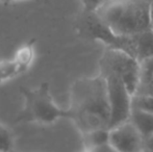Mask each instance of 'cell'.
I'll use <instances>...</instances> for the list:
<instances>
[{"instance_id":"ba28073f","label":"cell","mask_w":153,"mask_h":152,"mask_svg":"<svg viewBox=\"0 0 153 152\" xmlns=\"http://www.w3.org/2000/svg\"><path fill=\"white\" fill-rule=\"evenodd\" d=\"M134 57L139 63L153 57V29L132 36Z\"/></svg>"},{"instance_id":"30bf717a","label":"cell","mask_w":153,"mask_h":152,"mask_svg":"<svg viewBox=\"0 0 153 152\" xmlns=\"http://www.w3.org/2000/svg\"><path fill=\"white\" fill-rule=\"evenodd\" d=\"M83 139H85V144L88 150L105 146V145H108L109 129H97L87 132V133H83Z\"/></svg>"},{"instance_id":"9a60e30c","label":"cell","mask_w":153,"mask_h":152,"mask_svg":"<svg viewBox=\"0 0 153 152\" xmlns=\"http://www.w3.org/2000/svg\"><path fill=\"white\" fill-rule=\"evenodd\" d=\"M13 0H0V2L1 3H4V4H8L10 2H12Z\"/></svg>"},{"instance_id":"7a4b0ae2","label":"cell","mask_w":153,"mask_h":152,"mask_svg":"<svg viewBox=\"0 0 153 152\" xmlns=\"http://www.w3.org/2000/svg\"><path fill=\"white\" fill-rule=\"evenodd\" d=\"M116 37H131L151 28L150 0H111L95 12Z\"/></svg>"},{"instance_id":"2e32d148","label":"cell","mask_w":153,"mask_h":152,"mask_svg":"<svg viewBox=\"0 0 153 152\" xmlns=\"http://www.w3.org/2000/svg\"><path fill=\"white\" fill-rule=\"evenodd\" d=\"M13 152H18V151H15V150H14V151H13Z\"/></svg>"},{"instance_id":"8992f818","label":"cell","mask_w":153,"mask_h":152,"mask_svg":"<svg viewBox=\"0 0 153 152\" xmlns=\"http://www.w3.org/2000/svg\"><path fill=\"white\" fill-rule=\"evenodd\" d=\"M108 145L115 152H143L144 138L128 120L109 129Z\"/></svg>"},{"instance_id":"3957f363","label":"cell","mask_w":153,"mask_h":152,"mask_svg":"<svg viewBox=\"0 0 153 152\" xmlns=\"http://www.w3.org/2000/svg\"><path fill=\"white\" fill-rule=\"evenodd\" d=\"M19 91L24 98V106L16 116L15 123L50 125L62 118H71L69 110H62L54 103L48 82L41 83L36 89L21 87Z\"/></svg>"},{"instance_id":"9c48e42d","label":"cell","mask_w":153,"mask_h":152,"mask_svg":"<svg viewBox=\"0 0 153 152\" xmlns=\"http://www.w3.org/2000/svg\"><path fill=\"white\" fill-rule=\"evenodd\" d=\"M129 121L137 127L144 140L153 136V114L131 108Z\"/></svg>"},{"instance_id":"4fadbf2b","label":"cell","mask_w":153,"mask_h":152,"mask_svg":"<svg viewBox=\"0 0 153 152\" xmlns=\"http://www.w3.org/2000/svg\"><path fill=\"white\" fill-rule=\"evenodd\" d=\"M106 0H81L85 10L87 12H96Z\"/></svg>"},{"instance_id":"ac0fdd59","label":"cell","mask_w":153,"mask_h":152,"mask_svg":"<svg viewBox=\"0 0 153 152\" xmlns=\"http://www.w3.org/2000/svg\"><path fill=\"white\" fill-rule=\"evenodd\" d=\"M0 152H2V151H0Z\"/></svg>"},{"instance_id":"52a82bcc","label":"cell","mask_w":153,"mask_h":152,"mask_svg":"<svg viewBox=\"0 0 153 152\" xmlns=\"http://www.w3.org/2000/svg\"><path fill=\"white\" fill-rule=\"evenodd\" d=\"M32 46H25L19 50L16 57L12 61L0 62V82L12 79L26 71L32 62Z\"/></svg>"},{"instance_id":"5bb4252c","label":"cell","mask_w":153,"mask_h":152,"mask_svg":"<svg viewBox=\"0 0 153 152\" xmlns=\"http://www.w3.org/2000/svg\"><path fill=\"white\" fill-rule=\"evenodd\" d=\"M150 20H151V28L153 29V0H150Z\"/></svg>"},{"instance_id":"5b68a950","label":"cell","mask_w":153,"mask_h":152,"mask_svg":"<svg viewBox=\"0 0 153 152\" xmlns=\"http://www.w3.org/2000/svg\"><path fill=\"white\" fill-rule=\"evenodd\" d=\"M106 83L109 105V129L129 120L132 95L129 93L122 78L115 73L101 74Z\"/></svg>"},{"instance_id":"6da1fadb","label":"cell","mask_w":153,"mask_h":152,"mask_svg":"<svg viewBox=\"0 0 153 152\" xmlns=\"http://www.w3.org/2000/svg\"><path fill=\"white\" fill-rule=\"evenodd\" d=\"M70 119L82 133L109 129V105L106 83L102 76L81 78L71 89Z\"/></svg>"},{"instance_id":"8fae6325","label":"cell","mask_w":153,"mask_h":152,"mask_svg":"<svg viewBox=\"0 0 153 152\" xmlns=\"http://www.w3.org/2000/svg\"><path fill=\"white\" fill-rule=\"evenodd\" d=\"M131 108L141 110L153 114V95L150 94H135L131 99Z\"/></svg>"},{"instance_id":"7c38bea8","label":"cell","mask_w":153,"mask_h":152,"mask_svg":"<svg viewBox=\"0 0 153 152\" xmlns=\"http://www.w3.org/2000/svg\"><path fill=\"white\" fill-rule=\"evenodd\" d=\"M0 151H14V136L10 128L0 123Z\"/></svg>"},{"instance_id":"e0dca14e","label":"cell","mask_w":153,"mask_h":152,"mask_svg":"<svg viewBox=\"0 0 153 152\" xmlns=\"http://www.w3.org/2000/svg\"><path fill=\"white\" fill-rule=\"evenodd\" d=\"M13 1H15V0H13Z\"/></svg>"},{"instance_id":"277c9868","label":"cell","mask_w":153,"mask_h":152,"mask_svg":"<svg viewBox=\"0 0 153 152\" xmlns=\"http://www.w3.org/2000/svg\"><path fill=\"white\" fill-rule=\"evenodd\" d=\"M101 74L115 73L122 78L131 95H135L140 85V63L121 49L111 48L100 62Z\"/></svg>"}]
</instances>
